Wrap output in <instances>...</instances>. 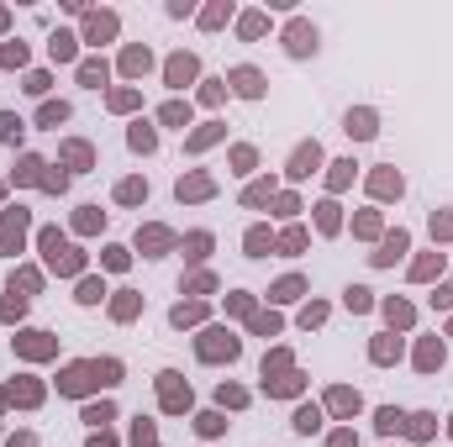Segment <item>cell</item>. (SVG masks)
<instances>
[{
  "instance_id": "obj_2",
  "label": "cell",
  "mask_w": 453,
  "mask_h": 447,
  "mask_svg": "<svg viewBox=\"0 0 453 447\" xmlns=\"http://www.w3.org/2000/svg\"><path fill=\"white\" fill-rule=\"evenodd\" d=\"M238 89H242V95H258L264 85H258V74H253V69H238Z\"/></svg>"
},
{
  "instance_id": "obj_3",
  "label": "cell",
  "mask_w": 453,
  "mask_h": 447,
  "mask_svg": "<svg viewBox=\"0 0 453 447\" xmlns=\"http://www.w3.org/2000/svg\"><path fill=\"white\" fill-rule=\"evenodd\" d=\"M16 132H21V121H16V116H0V137H16Z\"/></svg>"
},
{
  "instance_id": "obj_1",
  "label": "cell",
  "mask_w": 453,
  "mask_h": 447,
  "mask_svg": "<svg viewBox=\"0 0 453 447\" xmlns=\"http://www.w3.org/2000/svg\"><path fill=\"white\" fill-rule=\"evenodd\" d=\"M290 47H295V53H306V47H317V32L295 27V32H290Z\"/></svg>"
}]
</instances>
